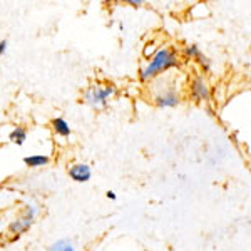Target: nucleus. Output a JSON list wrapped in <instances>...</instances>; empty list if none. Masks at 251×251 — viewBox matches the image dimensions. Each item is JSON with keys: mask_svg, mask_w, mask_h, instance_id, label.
Returning <instances> with one entry per match:
<instances>
[{"mask_svg": "<svg viewBox=\"0 0 251 251\" xmlns=\"http://www.w3.org/2000/svg\"><path fill=\"white\" fill-rule=\"evenodd\" d=\"M49 251H74V245L69 240H60L57 243H54Z\"/></svg>", "mask_w": 251, "mask_h": 251, "instance_id": "obj_10", "label": "nucleus"}, {"mask_svg": "<svg viewBox=\"0 0 251 251\" xmlns=\"http://www.w3.org/2000/svg\"><path fill=\"white\" fill-rule=\"evenodd\" d=\"M176 64H177V57L173 49H169V47L159 49L148 62V66L143 67V71H141V80H144V82L152 80L159 74H163V72L174 67Z\"/></svg>", "mask_w": 251, "mask_h": 251, "instance_id": "obj_1", "label": "nucleus"}, {"mask_svg": "<svg viewBox=\"0 0 251 251\" xmlns=\"http://www.w3.org/2000/svg\"><path fill=\"white\" fill-rule=\"evenodd\" d=\"M49 163V157L44 156V154H32V156H27L24 157V164L27 168H42Z\"/></svg>", "mask_w": 251, "mask_h": 251, "instance_id": "obj_8", "label": "nucleus"}, {"mask_svg": "<svg viewBox=\"0 0 251 251\" xmlns=\"http://www.w3.org/2000/svg\"><path fill=\"white\" fill-rule=\"evenodd\" d=\"M52 129H54V131L62 137L71 136V126H69L67 121L62 119V117H55V119L52 121Z\"/></svg>", "mask_w": 251, "mask_h": 251, "instance_id": "obj_7", "label": "nucleus"}, {"mask_svg": "<svg viewBox=\"0 0 251 251\" xmlns=\"http://www.w3.org/2000/svg\"><path fill=\"white\" fill-rule=\"evenodd\" d=\"M154 102L159 107H174L179 104V96H177L176 89L173 86L166 87L164 91H159L154 94Z\"/></svg>", "mask_w": 251, "mask_h": 251, "instance_id": "obj_3", "label": "nucleus"}, {"mask_svg": "<svg viewBox=\"0 0 251 251\" xmlns=\"http://www.w3.org/2000/svg\"><path fill=\"white\" fill-rule=\"evenodd\" d=\"M69 176H71L75 183H87L92 176V171L87 164H74L69 168Z\"/></svg>", "mask_w": 251, "mask_h": 251, "instance_id": "obj_5", "label": "nucleus"}, {"mask_svg": "<svg viewBox=\"0 0 251 251\" xmlns=\"http://www.w3.org/2000/svg\"><path fill=\"white\" fill-rule=\"evenodd\" d=\"M116 94V87L114 86H102V84H94L91 86L86 91L84 94V99L89 106L96 107V109H100V107H106L109 99Z\"/></svg>", "mask_w": 251, "mask_h": 251, "instance_id": "obj_2", "label": "nucleus"}, {"mask_svg": "<svg viewBox=\"0 0 251 251\" xmlns=\"http://www.w3.org/2000/svg\"><path fill=\"white\" fill-rule=\"evenodd\" d=\"M9 139L12 141L14 144H17V146H22L24 144V141L27 139V131L24 127H15L14 131L9 134Z\"/></svg>", "mask_w": 251, "mask_h": 251, "instance_id": "obj_9", "label": "nucleus"}, {"mask_svg": "<svg viewBox=\"0 0 251 251\" xmlns=\"http://www.w3.org/2000/svg\"><path fill=\"white\" fill-rule=\"evenodd\" d=\"M107 198H109V200H112V201L117 200V196H116L114 191H107Z\"/></svg>", "mask_w": 251, "mask_h": 251, "instance_id": "obj_13", "label": "nucleus"}, {"mask_svg": "<svg viewBox=\"0 0 251 251\" xmlns=\"http://www.w3.org/2000/svg\"><path fill=\"white\" fill-rule=\"evenodd\" d=\"M191 92H193V96L196 97V99H200V100L209 99V87H208V84H206V80L203 77H200V75L193 80Z\"/></svg>", "mask_w": 251, "mask_h": 251, "instance_id": "obj_6", "label": "nucleus"}, {"mask_svg": "<svg viewBox=\"0 0 251 251\" xmlns=\"http://www.w3.org/2000/svg\"><path fill=\"white\" fill-rule=\"evenodd\" d=\"M7 50V40H0V55L5 54Z\"/></svg>", "mask_w": 251, "mask_h": 251, "instance_id": "obj_12", "label": "nucleus"}, {"mask_svg": "<svg viewBox=\"0 0 251 251\" xmlns=\"http://www.w3.org/2000/svg\"><path fill=\"white\" fill-rule=\"evenodd\" d=\"M35 213H37V209L34 208V206H29V208L25 209V213H24V216L22 218H19L15 223H12L10 225V231L12 233H24L27 228L34 223V218H35Z\"/></svg>", "mask_w": 251, "mask_h": 251, "instance_id": "obj_4", "label": "nucleus"}, {"mask_svg": "<svg viewBox=\"0 0 251 251\" xmlns=\"http://www.w3.org/2000/svg\"><path fill=\"white\" fill-rule=\"evenodd\" d=\"M131 5H143V2H141V0H131Z\"/></svg>", "mask_w": 251, "mask_h": 251, "instance_id": "obj_14", "label": "nucleus"}, {"mask_svg": "<svg viewBox=\"0 0 251 251\" xmlns=\"http://www.w3.org/2000/svg\"><path fill=\"white\" fill-rule=\"evenodd\" d=\"M184 52H186V55H188V57H191V59H200L201 55H203V54H201V50H200V47L194 46V44H193V46L186 47Z\"/></svg>", "mask_w": 251, "mask_h": 251, "instance_id": "obj_11", "label": "nucleus"}]
</instances>
